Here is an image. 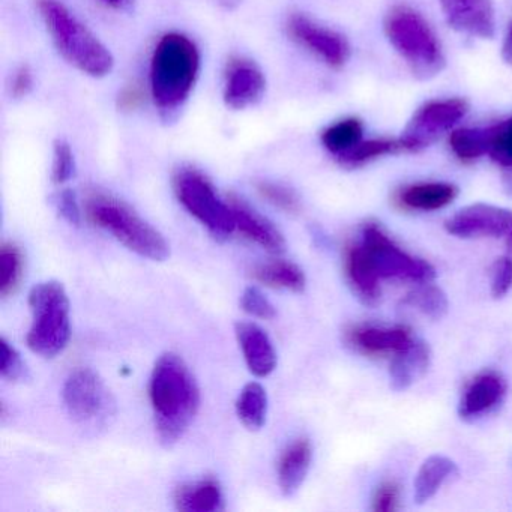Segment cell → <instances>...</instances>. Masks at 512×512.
<instances>
[{
	"mask_svg": "<svg viewBox=\"0 0 512 512\" xmlns=\"http://www.w3.org/2000/svg\"><path fill=\"white\" fill-rule=\"evenodd\" d=\"M158 437L166 446L175 445L196 419L200 389L184 359L167 352L158 358L149 385Z\"/></svg>",
	"mask_w": 512,
	"mask_h": 512,
	"instance_id": "1",
	"label": "cell"
},
{
	"mask_svg": "<svg viewBox=\"0 0 512 512\" xmlns=\"http://www.w3.org/2000/svg\"><path fill=\"white\" fill-rule=\"evenodd\" d=\"M200 73V52L196 44L178 32L163 35L151 59V95L164 113L184 106Z\"/></svg>",
	"mask_w": 512,
	"mask_h": 512,
	"instance_id": "2",
	"label": "cell"
},
{
	"mask_svg": "<svg viewBox=\"0 0 512 512\" xmlns=\"http://www.w3.org/2000/svg\"><path fill=\"white\" fill-rule=\"evenodd\" d=\"M41 19L62 58L86 76L106 77L115 67L110 50L61 0H35Z\"/></svg>",
	"mask_w": 512,
	"mask_h": 512,
	"instance_id": "3",
	"label": "cell"
},
{
	"mask_svg": "<svg viewBox=\"0 0 512 512\" xmlns=\"http://www.w3.org/2000/svg\"><path fill=\"white\" fill-rule=\"evenodd\" d=\"M86 214L133 253L154 262H164L170 256L164 236L122 200L94 191L86 199Z\"/></svg>",
	"mask_w": 512,
	"mask_h": 512,
	"instance_id": "4",
	"label": "cell"
},
{
	"mask_svg": "<svg viewBox=\"0 0 512 512\" xmlns=\"http://www.w3.org/2000/svg\"><path fill=\"white\" fill-rule=\"evenodd\" d=\"M386 38L409 65L418 80H430L442 73L446 61L439 40L424 17L412 8L397 5L386 14Z\"/></svg>",
	"mask_w": 512,
	"mask_h": 512,
	"instance_id": "5",
	"label": "cell"
},
{
	"mask_svg": "<svg viewBox=\"0 0 512 512\" xmlns=\"http://www.w3.org/2000/svg\"><path fill=\"white\" fill-rule=\"evenodd\" d=\"M32 325L26 343L43 358H55L71 337L70 301L59 281L35 284L29 293Z\"/></svg>",
	"mask_w": 512,
	"mask_h": 512,
	"instance_id": "6",
	"label": "cell"
},
{
	"mask_svg": "<svg viewBox=\"0 0 512 512\" xmlns=\"http://www.w3.org/2000/svg\"><path fill=\"white\" fill-rule=\"evenodd\" d=\"M173 187L179 203L215 239L226 241L236 232L232 206L218 196L212 182L199 170L182 167L173 178Z\"/></svg>",
	"mask_w": 512,
	"mask_h": 512,
	"instance_id": "7",
	"label": "cell"
},
{
	"mask_svg": "<svg viewBox=\"0 0 512 512\" xmlns=\"http://www.w3.org/2000/svg\"><path fill=\"white\" fill-rule=\"evenodd\" d=\"M361 244L380 278H395L416 284L430 283L436 278V269L431 263L406 253L377 224H365Z\"/></svg>",
	"mask_w": 512,
	"mask_h": 512,
	"instance_id": "8",
	"label": "cell"
},
{
	"mask_svg": "<svg viewBox=\"0 0 512 512\" xmlns=\"http://www.w3.org/2000/svg\"><path fill=\"white\" fill-rule=\"evenodd\" d=\"M62 400L68 415L80 425L97 427L115 415L112 392L91 368H79L68 376L62 389Z\"/></svg>",
	"mask_w": 512,
	"mask_h": 512,
	"instance_id": "9",
	"label": "cell"
},
{
	"mask_svg": "<svg viewBox=\"0 0 512 512\" xmlns=\"http://www.w3.org/2000/svg\"><path fill=\"white\" fill-rule=\"evenodd\" d=\"M467 109L466 101L461 98L428 101L416 110L401 134L404 151L419 152L433 145L464 118Z\"/></svg>",
	"mask_w": 512,
	"mask_h": 512,
	"instance_id": "10",
	"label": "cell"
},
{
	"mask_svg": "<svg viewBox=\"0 0 512 512\" xmlns=\"http://www.w3.org/2000/svg\"><path fill=\"white\" fill-rule=\"evenodd\" d=\"M287 32L295 43L322 59L334 70H340L349 61L350 46L346 38L308 19L304 14H293L289 17Z\"/></svg>",
	"mask_w": 512,
	"mask_h": 512,
	"instance_id": "11",
	"label": "cell"
},
{
	"mask_svg": "<svg viewBox=\"0 0 512 512\" xmlns=\"http://www.w3.org/2000/svg\"><path fill=\"white\" fill-rule=\"evenodd\" d=\"M511 227L512 212L487 203L466 206L445 221L446 232L461 239L500 238Z\"/></svg>",
	"mask_w": 512,
	"mask_h": 512,
	"instance_id": "12",
	"label": "cell"
},
{
	"mask_svg": "<svg viewBox=\"0 0 512 512\" xmlns=\"http://www.w3.org/2000/svg\"><path fill=\"white\" fill-rule=\"evenodd\" d=\"M266 79L262 70L245 58L230 59L224 76L223 98L227 107L244 110L263 98Z\"/></svg>",
	"mask_w": 512,
	"mask_h": 512,
	"instance_id": "13",
	"label": "cell"
},
{
	"mask_svg": "<svg viewBox=\"0 0 512 512\" xmlns=\"http://www.w3.org/2000/svg\"><path fill=\"white\" fill-rule=\"evenodd\" d=\"M449 28L470 37L491 40L496 20L491 0H440Z\"/></svg>",
	"mask_w": 512,
	"mask_h": 512,
	"instance_id": "14",
	"label": "cell"
},
{
	"mask_svg": "<svg viewBox=\"0 0 512 512\" xmlns=\"http://www.w3.org/2000/svg\"><path fill=\"white\" fill-rule=\"evenodd\" d=\"M233 215H235L236 230L244 238L272 254H280L286 250V239L283 233L268 220L251 208L247 202L236 196L229 197Z\"/></svg>",
	"mask_w": 512,
	"mask_h": 512,
	"instance_id": "15",
	"label": "cell"
},
{
	"mask_svg": "<svg viewBox=\"0 0 512 512\" xmlns=\"http://www.w3.org/2000/svg\"><path fill=\"white\" fill-rule=\"evenodd\" d=\"M235 334L248 370L257 377L269 376L277 367V352L265 329L256 323L238 322Z\"/></svg>",
	"mask_w": 512,
	"mask_h": 512,
	"instance_id": "16",
	"label": "cell"
},
{
	"mask_svg": "<svg viewBox=\"0 0 512 512\" xmlns=\"http://www.w3.org/2000/svg\"><path fill=\"white\" fill-rule=\"evenodd\" d=\"M430 362V346L425 341L413 338L406 349L395 353L389 367V385L394 391H406L427 373Z\"/></svg>",
	"mask_w": 512,
	"mask_h": 512,
	"instance_id": "17",
	"label": "cell"
},
{
	"mask_svg": "<svg viewBox=\"0 0 512 512\" xmlns=\"http://www.w3.org/2000/svg\"><path fill=\"white\" fill-rule=\"evenodd\" d=\"M505 392V380L499 374H481L464 392L458 406V415L464 421H473L496 407L505 397Z\"/></svg>",
	"mask_w": 512,
	"mask_h": 512,
	"instance_id": "18",
	"label": "cell"
},
{
	"mask_svg": "<svg viewBox=\"0 0 512 512\" xmlns=\"http://www.w3.org/2000/svg\"><path fill=\"white\" fill-rule=\"evenodd\" d=\"M346 274L353 292L365 305L379 304L380 277L361 242L347 248Z\"/></svg>",
	"mask_w": 512,
	"mask_h": 512,
	"instance_id": "19",
	"label": "cell"
},
{
	"mask_svg": "<svg viewBox=\"0 0 512 512\" xmlns=\"http://www.w3.org/2000/svg\"><path fill=\"white\" fill-rule=\"evenodd\" d=\"M313 460L310 440L301 437L287 446L278 461V485L286 497L293 496L304 484Z\"/></svg>",
	"mask_w": 512,
	"mask_h": 512,
	"instance_id": "20",
	"label": "cell"
},
{
	"mask_svg": "<svg viewBox=\"0 0 512 512\" xmlns=\"http://www.w3.org/2000/svg\"><path fill=\"white\" fill-rule=\"evenodd\" d=\"M458 196V188L446 182H424L409 185L398 194V202L412 211H437L451 205Z\"/></svg>",
	"mask_w": 512,
	"mask_h": 512,
	"instance_id": "21",
	"label": "cell"
},
{
	"mask_svg": "<svg viewBox=\"0 0 512 512\" xmlns=\"http://www.w3.org/2000/svg\"><path fill=\"white\" fill-rule=\"evenodd\" d=\"M176 508L184 512H217L224 509L220 482L214 478L199 479L181 485L175 493Z\"/></svg>",
	"mask_w": 512,
	"mask_h": 512,
	"instance_id": "22",
	"label": "cell"
},
{
	"mask_svg": "<svg viewBox=\"0 0 512 512\" xmlns=\"http://www.w3.org/2000/svg\"><path fill=\"white\" fill-rule=\"evenodd\" d=\"M458 475V467L454 460L445 455H430L419 467L413 482V496L418 505L436 496L443 484L452 476Z\"/></svg>",
	"mask_w": 512,
	"mask_h": 512,
	"instance_id": "23",
	"label": "cell"
},
{
	"mask_svg": "<svg viewBox=\"0 0 512 512\" xmlns=\"http://www.w3.org/2000/svg\"><path fill=\"white\" fill-rule=\"evenodd\" d=\"M350 340L358 349L367 353H397L413 341L406 328H377L362 326L350 332Z\"/></svg>",
	"mask_w": 512,
	"mask_h": 512,
	"instance_id": "24",
	"label": "cell"
},
{
	"mask_svg": "<svg viewBox=\"0 0 512 512\" xmlns=\"http://www.w3.org/2000/svg\"><path fill=\"white\" fill-rule=\"evenodd\" d=\"M253 277L272 289H284L290 292H302L307 284L304 271L296 263L287 262V260L263 263L254 268Z\"/></svg>",
	"mask_w": 512,
	"mask_h": 512,
	"instance_id": "25",
	"label": "cell"
},
{
	"mask_svg": "<svg viewBox=\"0 0 512 512\" xmlns=\"http://www.w3.org/2000/svg\"><path fill=\"white\" fill-rule=\"evenodd\" d=\"M236 413L248 430H262L268 415V394L260 383L251 382L242 388L236 400Z\"/></svg>",
	"mask_w": 512,
	"mask_h": 512,
	"instance_id": "26",
	"label": "cell"
},
{
	"mask_svg": "<svg viewBox=\"0 0 512 512\" xmlns=\"http://www.w3.org/2000/svg\"><path fill=\"white\" fill-rule=\"evenodd\" d=\"M362 136H364L362 122L356 118H347L329 125L320 139L326 151L338 157L361 143Z\"/></svg>",
	"mask_w": 512,
	"mask_h": 512,
	"instance_id": "27",
	"label": "cell"
},
{
	"mask_svg": "<svg viewBox=\"0 0 512 512\" xmlns=\"http://www.w3.org/2000/svg\"><path fill=\"white\" fill-rule=\"evenodd\" d=\"M398 152H404L400 139L367 140V142L358 143L350 151L338 155L337 161L346 169H356V167L365 166V164L376 160V158L398 154Z\"/></svg>",
	"mask_w": 512,
	"mask_h": 512,
	"instance_id": "28",
	"label": "cell"
},
{
	"mask_svg": "<svg viewBox=\"0 0 512 512\" xmlns=\"http://www.w3.org/2000/svg\"><path fill=\"white\" fill-rule=\"evenodd\" d=\"M404 304L418 310L424 316L433 320H440L449 310V301L446 293L439 286L422 283L404 298Z\"/></svg>",
	"mask_w": 512,
	"mask_h": 512,
	"instance_id": "29",
	"label": "cell"
},
{
	"mask_svg": "<svg viewBox=\"0 0 512 512\" xmlns=\"http://www.w3.org/2000/svg\"><path fill=\"white\" fill-rule=\"evenodd\" d=\"M449 145L458 160L472 163L488 152V128H461L452 131Z\"/></svg>",
	"mask_w": 512,
	"mask_h": 512,
	"instance_id": "30",
	"label": "cell"
},
{
	"mask_svg": "<svg viewBox=\"0 0 512 512\" xmlns=\"http://www.w3.org/2000/svg\"><path fill=\"white\" fill-rule=\"evenodd\" d=\"M23 253L16 244L0 248V295L7 298L16 292L23 277Z\"/></svg>",
	"mask_w": 512,
	"mask_h": 512,
	"instance_id": "31",
	"label": "cell"
},
{
	"mask_svg": "<svg viewBox=\"0 0 512 512\" xmlns=\"http://www.w3.org/2000/svg\"><path fill=\"white\" fill-rule=\"evenodd\" d=\"M487 155L503 170L512 169V116L488 127Z\"/></svg>",
	"mask_w": 512,
	"mask_h": 512,
	"instance_id": "32",
	"label": "cell"
},
{
	"mask_svg": "<svg viewBox=\"0 0 512 512\" xmlns=\"http://www.w3.org/2000/svg\"><path fill=\"white\" fill-rule=\"evenodd\" d=\"M257 191L263 199L287 214H298L301 211V200L298 194L286 185L262 181L257 184Z\"/></svg>",
	"mask_w": 512,
	"mask_h": 512,
	"instance_id": "33",
	"label": "cell"
},
{
	"mask_svg": "<svg viewBox=\"0 0 512 512\" xmlns=\"http://www.w3.org/2000/svg\"><path fill=\"white\" fill-rule=\"evenodd\" d=\"M76 173V160L73 149L65 140H56L53 148L52 179L56 185L67 184Z\"/></svg>",
	"mask_w": 512,
	"mask_h": 512,
	"instance_id": "34",
	"label": "cell"
},
{
	"mask_svg": "<svg viewBox=\"0 0 512 512\" xmlns=\"http://www.w3.org/2000/svg\"><path fill=\"white\" fill-rule=\"evenodd\" d=\"M0 349H2V353H0L2 355L0 356V373H2V377L11 380V382L22 380L26 376V367L16 347L7 338L2 337Z\"/></svg>",
	"mask_w": 512,
	"mask_h": 512,
	"instance_id": "35",
	"label": "cell"
},
{
	"mask_svg": "<svg viewBox=\"0 0 512 512\" xmlns=\"http://www.w3.org/2000/svg\"><path fill=\"white\" fill-rule=\"evenodd\" d=\"M241 307L245 313L257 319L272 320L277 316L274 304L257 287H247L241 296Z\"/></svg>",
	"mask_w": 512,
	"mask_h": 512,
	"instance_id": "36",
	"label": "cell"
},
{
	"mask_svg": "<svg viewBox=\"0 0 512 512\" xmlns=\"http://www.w3.org/2000/svg\"><path fill=\"white\" fill-rule=\"evenodd\" d=\"M512 289V259L500 257L491 266V296L502 299Z\"/></svg>",
	"mask_w": 512,
	"mask_h": 512,
	"instance_id": "37",
	"label": "cell"
},
{
	"mask_svg": "<svg viewBox=\"0 0 512 512\" xmlns=\"http://www.w3.org/2000/svg\"><path fill=\"white\" fill-rule=\"evenodd\" d=\"M56 206L59 214L71 226L79 227L82 224V211H80L79 200L73 190H62L56 196Z\"/></svg>",
	"mask_w": 512,
	"mask_h": 512,
	"instance_id": "38",
	"label": "cell"
},
{
	"mask_svg": "<svg viewBox=\"0 0 512 512\" xmlns=\"http://www.w3.org/2000/svg\"><path fill=\"white\" fill-rule=\"evenodd\" d=\"M398 487L394 482H386L377 488L373 497V511L392 512L398 508Z\"/></svg>",
	"mask_w": 512,
	"mask_h": 512,
	"instance_id": "39",
	"label": "cell"
},
{
	"mask_svg": "<svg viewBox=\"0 0 512 512\" xmlns=\"http://www.w3.org/2000/svg\"><path fill=\"white\" fill-rule=\"evenodd\" d=\"M32 89H34V73L29 65H22L17 68L13 80H11V95L16 100H22L31 94Z\"/></svg>",
	"mask_w": 512,
	"mask_h": 512,
	"instance_id": "40",
	"label": "cell"
},
{
	"mask_svg": "<svg viewBox=\"0 0 512 512\" xmlns=\"http://www.w3.org/2000/svg\"><path fill=\"white\" fill-rule=\"evenodd\" d=\"M143 101H145V95L139 86H127L119 92L118 106L124 112H133V110L139 109Z\"/></svg>",
	"mask_w": 512,
	"mask_h": 512,
	"instance_id": "41",
	"label": "cell"
},
{
	"mask_svg": "<svg viewBox=\"0 0 512 512\" xmlns=\"http://www.w3.org/2000/svg\"><path fill=\"white\" fill-rule=\"evenodd\" d=\"M502 58L506 64L512 65V26L509 29L508 35H506L505 43H503Z\"/></svg>",
	"mask_w": 512,
	"mask_h": 512,
	"instance_id": "42",
	"label": "cell"
},
{
	"mask_svg": "<svg viewBox=\"0 0 512 512\" xmlns=\"http://www.w3.org/2000/svg\"><path fill=\"white\" fill-rule=\"evenodd\" d=\"M101 2L112 10H124L130 5L131 0H101Z\"/></svg>",
	"mask_w": 512,
	"mask_h": 512,
	"instance_id": "43",
	"label": "cell"
},
{
	"mask_svg": "<svg viewBox=\"0 0 512 512\" xmlns=\"http://www.w3.org/2000/svg\"><path fill=\"white\" fill-rule=\"evenodd\" d=\"M503 188H505L506 194L512 197V169L505 170L503 173Z\"/></svg>",
	"mask_w": 512,
	"mask_h": 512,
	"instance_id": "44",
	"label": "cell"
},
{
	"mask_svg": "<svg viewBox=\"0 0 512 512\" xmlns=\"http://www.w3.org/2000/svg\"><path fill=\"white\" fill-rule=\"evenodd\" d=\"M508 247H509V250L512 251V227H511V230H509V233L508 235Z\"/></svg>",
	"mask_w": 512,
	"mask_h": 512,
	"instance_id": "45",
	"label": "cell"
}]
</instances>
